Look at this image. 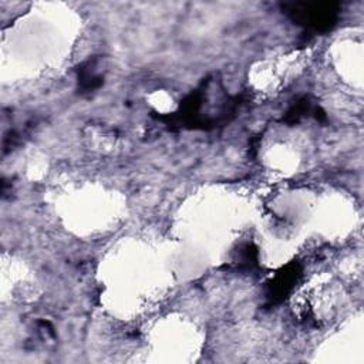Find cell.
Returning <instances> with one entry per match:
<instances>
[{"instance_id": "obj_1", "label": "cell", "mask_w": 364, "mask_h": 364, "mask_svg": "<svg viewBox=\"0 0 364 364\" xmlns=\"http://www.w3.org/2000/svg\"><path fill=\"white\" fill-rule=\"evenodd\" d=\"M286 10L296 21L309 24L316 30H326L337 18L338 3H291L286 6Z\"/></svg>"}]
</instances>
